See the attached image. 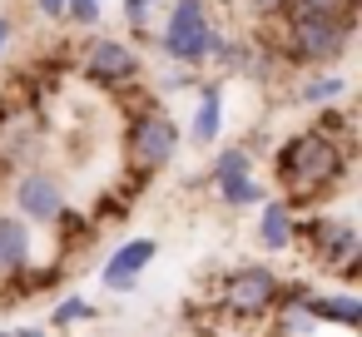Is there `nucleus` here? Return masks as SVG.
I'll list each match as a JSON object with an SVG mask.
<instances>
[{"label": "nucleus", "instance_id": "obj_1", "mask_svg": "<svg viewBox=\"0 0 362 337\" xmlns=\"http://www.w3.org/2000/svg\"><path fill=\"white\" fill-rule=\"evenodd\" d=\"M352 174V144L327 139L322 129H298L273 149V179H278V199H288L293 208H313L317 199H327L332 189H342Z\"/></svg>", "mask_w": 362, "mask_h": 337}, {"label": "nucleus", "instance_id": "obj_2", "mask_svg": "<svg viewBox=\"0 0 362 337\" xmlns=\"http://www.w3.org/2000/svg\"><path fill=\"white\" fill-rule=\"evenodd\" d=\"M268 25H273V40L263 45L273 50L278 65H293V70H337L357 35V16H278Z\"/></svg>", "mask_w": 362, "mask_h": 337}, {"label": "nucleus", "instance_id": "obj_3", "mask_svg": "<svg viewBox=\"0 0 362 337\" xmlns=\"http://www.w3.org/2000/svg\"><path fill=\"white\" fill-rule=\"evenodd\" d=\"M179 144H184L179 119L164 105H154V100H144L129 114V124H124V164H129L134 179H154L159 169H169Z\"/></svg>", "mask_w": 362, "mask_h": 337}, {"label": "nucleus", "instance_id": "obj_4", "mask_svg": "<svg viewBox=\"0 0 362 337\" xmlns=\"http://www.w3.org/2000/svg\"><path fill=\"white\" fill-rule=\"evenodd\" d=\"M283 297V273L268 263H238L218 278V312L228 322H268Z\"/></svg>", "mask_w": 362, "mask_h": 337}, {"label": "nucleus", "instance_id": "obj_5", "mask_svg": "<svg viewBox=\"0 0 362 337\" xmlns=\"http://www.w3.org/2000/svg\"><path fill=\"white\" fill-rule=\"evenodd\" d=\"M298 243H303V253H308L317 268L342 273V278L357 273L362 233H357L352 218H342V213H308V218H298V238H293V248H298Z\"/></svg>", "mask_w": 362, "mask_h": 337}, {"label": "nucleus", "instance_id": "obj_6", "mask_svg": "<svg viewBox=\"0 0 362 337\" xmlns=\"http://www.w3.org/2000/svg\"><path fill=\"white\" fill-rule=\"evenodd\" d=\"M85 85L90 90H110V95H124L144 80V55L134 50V40L124 35H95L90 50H85V65H80Z\"/></svg>", "mask_w": 362, "mask_h": 337}, {"label": "nucleus", "instance_id": "obj_7", "mask_svg": "<svg viewBox=\"0 0 362 337\" xmlns=\"http://www.w3.org/2000/svg\"><path fill=\"white\" fill-rule=\"evenodd\" d=\"M11 213L25 218L30 228H55L70 213V194L45 164H25L11 184Z\"/></svg>", "mask_w": 362, "mask_h": 337}, {"label": "nucleus", "instance_id": "obj_8", "mask_svg": "<svg viewBox=\"0 0 362 337\" xmlns=\"http://www.w3.org/2000/svg\"><path fill=\"white\" fill-rule=\"evenodd\" d=\"M223 35H228V30H223L218 20H199V25H179V30L154 25L144 40H149V50H154V55H164L169 65L204 75V65H209V60H214V50L223 45Z\"/></svg>", "mask_w": 362, "mask_h": 337}, {"label": "nucleus", "instance_id": "obj_9", "mask_svg": "<svg viewBox=\"0 0 362 337\" xmlns=\"http://www.w3.org/2000/svg\"><path fill=\"white\" fill-rule=\"evenodd\" d=\"M154 258H159V243H154V238H144V233H139V238H124V243L105 258V268H100L105 292H134Z\"/></svg>", "mask_w": 362, "mask_h": 337}, {"label": "nucleus", "instance_id": "obj_10", "mask_svg": "<svg viewBox=\"0 0 362 337\" xmlns=\"http://www.w3.org/2000/svg\"><path fill=\"white\" fill-rule=\"evenodd\" d=\"M35 268V228L16 213H0V288L21 283Z\"/></svg>", "mask_w": 362, "mask_h": 337}, {"label": "nucleus", "instance_id": "obj_11", "mask_svg": "<svg viewBox=\"0 0 362 337\" xmlns=\"http://www.w3.org/2000/svg\"><path fill=\"white\" fill-rule=\"evenodd\" d=\"M218 134H223V80H199L184 139L194 149H209V144H218Z\"/></svg>", "mask_w": 362, "mask_h": 337}, {"label": "nucleus", "instance_id": "obj_12", "mask_svg": "<svg viewBox=\"0 0 362 337\" xmlns=\"http://www.w3.org/2000/svg\"><path fill=\"white\" fill-rule=\"evenodd\" d=\"M303 312L317 322V327H347V332H357L362 327V297L352 292V288H332V292H308V302H303Z\"/></svg>", "mask_w": 362, "mask_h": 337}, {"label": "nucleus", "instance_id": "obj_13", "mask_svg": "<svg viewBox=\"0 0 362 337\" xmlns=\"http://www.w3.org/2000/svg\"><path fill=\"white\" fill-rule=\"evenodd\" d=\"M293 238H298V208L288 199H273L268 194L258 203V248L263 253H288Z\"/></svg>", "mask_w": 362, "mask_h": 337}, {"label": "nucleus", "instance_id": "obj_14", "mask_svg": "<svg viewBox=\"0 0 362 337\" xmlns=\"http://www.w3.org/2000/svg\"><path fill=\"white\" fill-rule=\"evenodd\" d=\"M342 95H347V75H342V70H308L303 85L293 90V100L308 105V110H327V105H337Z\"/></svg>", "mask_w": 362, "mask_h": 337}, {"label": "nucleus", "instance_id": "obj_15", "mask_svg": "<svg viewBox=\"0 0 362 337\" xmlns=\"http://www.w3.org/2000/svg\"><path fill=\"white\" fill-rule=\"evenodd\" d=\"M243 179H253V149H248V144H228V149L214 159L209 184H214V189H228V184H243Z\"/></svg>", "mask_w": 362, "mask_h": 337}, {"label": "nucleus", "instance_id": "obj_16", "mask_svg": "<svg viewBox=\"0 0 362 337\" xmlns=\"http://www.w3.org/2000/svg\"><path fill=\"white\" fill-rule=\"evenodd\" d=\"M95 317H100V307H95L85 292H70V297H60V302L50 307V317H45V322H50L55 332H70V327H80V322H95Z\"/></svg>", "mask_w": 362, "mask_h": 337}, {"label": "nucleus", "instance_id": "obj_17", "mask_svg": "<svg viewBox=\"0 0 362 337\" xmlns=\"http://www.w3.org/2000/svg\"><path fill=\"white\" fill-rule=\"evenodd\" d=\"M119 11H124V30H129L134 40H144V35L154 30V16L169 11V0H119Z\"/></svg>", "mask_w": 362, "mask_h": 337}, {"label": "nucleus", "instance_id": "obj_18", "mask_svg": "<svg viewBox=\"0 0 362 337\" xmlns=\"http://www.w3.org/2000/svg\"><path fill=\"white\" fill-rule=\"evenodd\" d=\"M313 332H317V322L303 307H278L268 317V337H313Z\"/></svg>", "mask_w": 362, "mask_h": 337}, {"label": "nucleus", "instance_id": "obj_19", "mask_svg": "<svg viewBox=\"0 0 362 337\" xmlns=\"http://www.w3.org/2000/svg\"><path fill=\"white\" fill-rule=\"evenodd\" d=\"M283 16H357V0H283Z\"/></svg>", "mask_w": 362, "mask_h": 337}, {"label": "nucleus", "instance_id": "obj_20", "mask_svg": "<svg viewBox=\"0 0 362 337\" xmlns=\"http://www.w3.org/2000/svg\"><path fill=\"white\" fill-rule=\"evenodd\" d=\"M263 199H268V189L258 184V174H253V179H243V184L218 189V203H223V208H233V213H238V208H253V203H263Z\"/></svg>", "mask_w": 362, "mask_h": 337}, {"label": "nucleus", "instance_id": "obj_21", "mask_svg": "<svg viewBox=\"0 0 362 337\" xmlns=\"http://www.w3.org/2000/svg\"><path fill=\"white\" fill-rule=\"evenodd\" d=\"M65 20H70L75 30H100L105 0H65Z\"/></svg>", "mask_w": 362, "mask_h": 337}, {"label": "nucleus", "instance_id": "obj_22", "mask_svg": "<svg viewBox=\"0 0 362 337\" xmlns=\"http://www.w3.org/2000/svg\"><path fill=\"white\" fill-rule=\"evenodd\" d=\"M159 90H164V95H179V90H199V75H194V70H179V65H174L169 75H159Z\"/></svg>", "mask_w": 362, "mask_h": 337}, {"label": "nucleus", "instance_id": "obj_23", "mask_svg": "<svg viewBox=\"0 0 362 337\" xmlns=\"http://www.w3.org/2000/svg\"><path fill=\"white\" fill-rule=\"evenodd\" d=\"M243 6H248L253 20H278L283 16V0H243Z\"/></svg>", "mask_w": 362, "mask_h": 337}, {"label": "nucleus", "instance_id": "obj_24", "mask_svg": "<svg viewBox=\"0 0 362 337\" xmlns=\"http://www.w3.org/2000/svg\"><path fill=\"white\" fill-rule=\"evenodd\" d=\"M40 20H65V0H30Z\"/></svg>", "mask_w": 362, "mask_h": 337}, {"label": "nucleus", "instance_id": "obj_25", "mask_svg": "<svg viewBox=\"0 0 362 337\" xmlns=\"http://www.w3.org/2000/svg\"><path fill=\"white\" fill-rule=\"evenodd\" d=\"M11 45H16V16H0V60L11 55Z\"/></svg>", "mask_w": 362, "mask_h": 337}, {"label": "nucleus", "instance_id": "obj_26", "mask_svg": "<svg viewBox=\"0 0 362 337\" xmlns=\"http://www.w3.org/2000/svg\"><path fill=\"white\" fill-rule=\"evenodd\" d=\"M11 124H16V119H11V100H6V95H0V139H6V134H11Z\"/></svg>", "mask_w": 362, "mask_h": 337}, {"label": "nucleus", "instance_id": "obj_27", "mask_svg": "<svg viewBox=\"0 0 362 337\" xmlns=\"http://www.w3.org/2000/svg\"><path fill=\"white\" fill-rule=\"evenodd\" d=\"M11 332H16V337H50L45 327H30V322H25V327H11Z\"/></svg>", "mask_w": 362, "mask_h": 337}, {"label": "nucleus", "instance_id": "obj_28", "mask_svg": "<svg viewBox=\"0 0 362 337\" xmlns=\"http://www.w3.org/2000/svg\"><path fill=\"white\" fill-rule=\"evenodd\" d=\"M204 337H233V332H204Z\"/></svg>", "mask_w": 362, "mask_h": 337}, {"label": "nucleus", "instance_id": "obj_29", "mask_svg": "<svg viewBox=\"0 0 362 337\" xmlns=\"http://www.w3.org/2000/svg\"><path fill=\"white\" fill-rule=\"evenodd\" d=\"M0 337H16V332H11V327H0Z\"/></svg>", "mask_w": 362, "mask_h": 337}]
</instances>
